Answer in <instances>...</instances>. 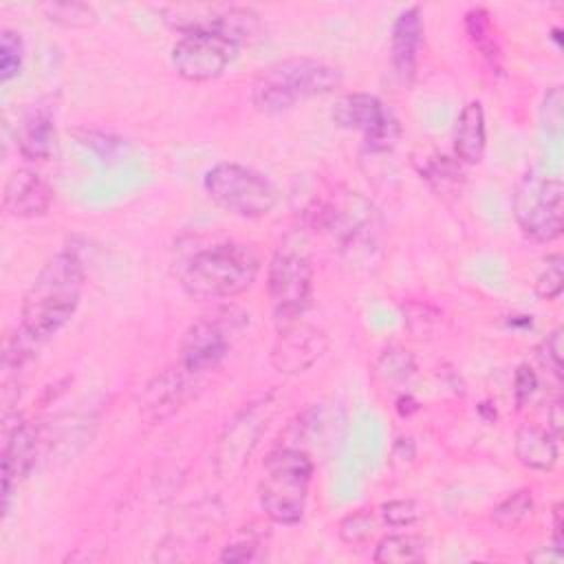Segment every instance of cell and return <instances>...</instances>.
Returning a JSON list of instances; mask_svg holds the SVG:
<instances>
[{"mask_svg":"<svg viewBox=\"0 0 564 564\" xmlns=\"http://www.w3.org/2000/svg\"><path fill=\"white\" fill-rule=\"evenodd\" d=\"M397 410H399L401 416H408L410 412L416 410V401H414L412 397H401V399L397 401Z\"/></svg>","mask_w":564,"mask_h":564,"instance_id":"38","label":"cell"},{"mask_svg":"<svg viewBox=\"0 0 564 564\" xmlns=\"http://www.w3.org/2000/svg\"><path fill=\"white\" fill-rule=\"evenodd\" d=\"M553 40H555L557 46H560V29H553Z\"/></svg>","mask_w":564,"mask_h":564,"instance_id":"39","label":"cell"},{"mask_svg":"<svg viewBox=\"0 0 564 564\" xmlns=\"http://www.w3.org/2000/svg\"><path fill=\"white\" fill-rule=\"evenodd\" d=\"M467 40L478 51V55L487 62L491 70H500V42L491 22V15L482 7H474L465 13L463 20Z\"/></svg>","mask_w":564,"mask_h":564,"instance_id":"22","label":"cell"},{"mask_svg":"<svg viewBox=\"0 0 564 564\" xmlns=\"http://www.w3.org/2000/svg\"><path fill=\"white\" fill-rule=\"evenodd\" d=\"M313 460L297 447H278L264 460L258 498L264 513L280 524H295L304 516Z\"/></svg>","mask_w":564,"mask_h":564,"instance_id":"4","label":"cell"},{"mask_svg":"<svg viewBox=\"0 0 564 564\" xmlns=\"http://www.w3.org/2000/svg\"><path fill=\"white\" fill-rule=\"evenodd\" d=\"M372 372L383 383L405 381L414 372V357L410 350H405L401 346H390L379 355Z\"/></svg>","mask_w":564,"mask_h":564,"instance_id":"25","label":"cell"},{"mask_svg":"<svg viewBox=\"0 0 564 564\" xmlns=\"http://www.w3.org/2000/svg\"><path fill=\"white\" fill-rule=\"evenodd\" d=\"M372 560L377 564H405L425 560V540L419 535H386L379 540Z\"/></svg>","mask_w":564,"mask_h":564,"instance_id":"23","label":"cell"},{"mask_svg":"<svg viewBox=\"0 0 564 564\" xmlns=\"http://www.w3.org/2000/svg\"><path fill=\"white\" fill-rule=\"evenodd\" d=\"M165 22L183 35L214 33L240 46L256 37L260 20L253 9L231 4H178L161 9Z\"/></svg>","mask_w":564,"mask_h":564,"instance_id":"9","label":"cell"},{"mask_svg":"<svg viewBox=\"0 0 564 564\" xmlns=\"http://www.w3.org/2000/svg\"><path fill=\"white\" fill-rule=\"evenodd\" d=\"M337 126L357 130L370 150H388L401 137V128L392 110L370 93L341 95L333 106Z\"/></svg>","mask_w":564,"mask_h":564,"instance_id":"10","label":"cell"},{"mask_svg":"<svg viewBox=\"0 0 564 564\" xmlns=\"http://www.w3.org/2000/svg\"><path fill=\"white\" fill-rule=\"evenodd\" d=\"M341 84V70L322 59L293 57L264 68L251 84V99L262 112H284L328 95Z\"/></svg>","mask_w":564,"mask_h":564,"instance_id":"3","label":"cell"},{"mask_svg":"<svg viewBox=\"0 0 564 564\" xmlns=\"http://www.w3.org/2000/svg\"><path fill=\"white\" fill-rule=\"evenodd\" d=\"M564 544V535H562V509L560 505H555V513H553V546L562 549Z\"/></svg>","mask_w":564,"mask_h":564,"instance_id":"37","label":"cell"},{"mask_svg":"<svg viewBox=\"0 0 564 564\" xmlns=\"http://www.w3.org/2000/svg\"><path fill=\"white\" fill-rule=\"evenodd\" d=\"M423 44V15L419 7L403 9L392 24V68L403 84H410L416 70L419 51Z\"/></svg>","mask_w":564,"mask_h":564,"instance_id":"16","label":"cell"},{"mask_svg":"<svg viewBox=\"0 0 564 564\" xmlns=\"http://www.w3.org/2000/svg\"><path fill=\"white\" fill-rule=\"evenodd\" d=\"M84 289V262L73 251L46 260L24 293L20 326L37 341L55 335L77 311Z\"/></svg>","mask_w":564,"mask_h":564,"instance_id":"1","label":"cell"},{"mask_svg":"<svg viewBox=\"0 0 564 564\" xmlns=\"http://www.w3.org/2000/svg\"><path fill=\"white\" fill-rule=\"evenodd\" d=\"M209 198L242 218L269 214L278 203V192L269 178L240 163H216L203 178Z\"/></svg>","mask_w":564,"mask_h":564,"instance_id":"7","label":"cell"},{"mask_svg":"<svg viewBox=\"0 0 564 564\" xmlns=\"http://www.w3.org/2000/svg\"><path fill=\"white\" fill-rule=\"evenodd\" d=\"M372 529H375L372 516L368 511H355V513H348L339 522V538L346 544H359V542H366L370 538Z\"/></svg>","mask_w":564,"mask_h":564,"instance_id":"29","label":"cell"},{"mask_svg":"<svg viewBox=\"0 0 564 564\" xmlns=\"http://www.w3.org/2000/svg\"><path fill=\"white\" fill-rule=\"evenodd\" d=\"M513 216L524 236L551 242L564 227V185L557 176L527 172L513 192Z\"/></svg>","mask_w":564,"mask_h":564,"instance_id":"8","label":"cell"},{"mask_svg":"<svg viewBox=\"0 0 564 564\" xmlns=\"http://www.w3.org/2000/svg\"><path fill=\"white\" fill-rule=\"evenodd\" d=\"M15 143L24 159L44 161L55 148V123L46 106H31L18 121Z\"/></svg>","mask_w":564,"mask_h":564,"instance_id":"18","label":"cell"},{"mask_svg":"<svg viewBox=\"0 0 564 564\" xmlns=\"http://www.w3.org/2000/svg\"><path fill=\"white\" fill-rule=\"evenodd\" d=\"M269 295L278 326L297 319L311 300L313 262L308 242L300 231L289 234L269 262Z\"/></svg>","mask_w":564,"mask_h":564,"instance_id":"5","label":"cell"},{"mask_svg":"<svg viewBox=\"0 0 564 564\" xmlns=\"http://www.w3.org/2000/svg\"><path fill=\"white\" fill-rule=\"evenodd\" d=\"M328 339L324 330L297 319L278 326V339L271 350V364L284 375L308 370L326 350Z\"/></svg>","mask_w":564,"mask_h":564,"instance_id":"12","label":"cell"},{"mask_svg":"<svg viewBox=\"0 0 564 564\" xmlns=\"http://www.w3.org/2000/svg\"><path fill=\"white\" fill-rule=\"evenodd\" d=\"M260 271L258 253L238 242H223L194 253L181 269V284L194 300H227L247 291Z\"/></svg>","mask_w":564,"mask_h":564,"instance_id":"2","label":"cell"},{"mask_svg":"<svg viewBox=\"0 0 564 564\" xmlns=\"http://www.w3.org/2000/svg\"><path fill=\"white\" fill-rule=\"evenodd\" d=\"M372 218L375 207L359 192L335 194L319 212L322 227L328 229L344 245H350L357 238H361L366 229L372 227Z\"/></svg>","mask_w":564,"mask_h":564,"instance_id":"14","label":"cell"},{"mask_svg":"<svg viewBox=\"0 0 564 564\" xmlns=\"http://www.w3.org/2000/svg\"><path fill=\"white\" fill-rule=\"evenodd\" d=\"M564 289V258L560 253L546 256L544 269L535 278V295L542 300H555Z\"/></svg>","mask_w":564,"mask_h":564,"instance_id":"26","label":"cell"},{"mask_svg":"<svg viewBox=\"0 0 564 564\" xmlns=\"http://www.w3.org/2000/svg\"><path fill=\"white\" fill-rule=\"evenodd\" d=\"M542 115H544V126L551 132L562 130V88L555 86L544 95L542 104Z\"/></svg>","mask_w":564,"mask_h":564,"instance_id":"32","label":"cell"},{"mask_svg":"<svg viewBox=\"0 0 564 564\" xmlns=\"http://www.w3.org/2000/svg\"><path fill=\"white\" fill-rule=\"evenodd\" d=\"M533 509V496L531 489H518L513 494H509L505 500H500L494 511H491V520L498 529H516L518 524H522Z\"/></svg>","mask_w":564,"mask_h":564,"instance_id":"24","label":"cell"},{"mask_svg":"<svg viewBox=\"0 0 564 564\" xmlns=\"http://www.w3.org/2000/svg\"><path fill=\"white\" fill-rule=\"evenodd\" d=\"M44 9L53 22H59L64 26H88L95 22V13L86 4L55 2V4H46Z\"/></svg>","mask_w":564,"mask_h":564,"instance_id":"28","label":"cell"},{"mask_svg":"<svg viewBox=\"0 0 564 564\" xmlns=\"http://www.w3.org/2000/svg\"><path fill=\"white\" fill-rule=\"evenodd\" d=\"M22 40L20 33L4 29L0 35V82H9L20 73L22 66Z\"/></svg>","mask_w":564,"mask_h":564,"instance_id":"27","label":"cell"},{"mask_svg":"<svg viewBox=\"0 0 564 564\" xmlns=\"http://www.w3.org/2000/svg\"><path fill=\"white\" fill-rule=\"evenodd\" d=\"M196 377L198 375L189 372L181 364L152 377L141 392V401H139L141 419L150 425H156L170 419L192 397Z\"/></svg>","mask_w":564,"mask_h":564,"instance_id":"13","label":"cell"},{"mask_svg":"<svg viewBox=\"0 0 564 564\" xmlns=\"http://www.w3.org/2000/svg\"><path fill=\"white\" fill-rule=\"evenodd\" d=\"M253 551H256L253 542L227 544L225 551L220 553V560L223 562H247V560H253Z\"/></svg>","mask_w":564,"mask_h":564,"instance_id":"34","label":"cell"},{"mask_svg":"<svg viewBox=\"0 0 564 564\" xmlns=\"http://www.w3.org/2000/svg\"><path fill=\"white\" fill-rule=\"evenodd\" d=\"M549 421H551V425H549V432L555 436V438H560V432H562V423H564V416H562V401L557 399L553 405H551V412H549Z\"/></svg>","mask_w":564,"mask_h":564,"instance_id":"36","label":"cell"},{"mask_svg":"<svg viewBox=\"0 0 564 564\" xmlns=\"http://www.w3.org/2000/svg\"><path fill=\"white\" fill-rule=\"evenodd\" d=\"M238 46L214 33H189L172 46V66L187 82H209L225 73Z\"/></svg>","mask_w":564,"mask_h":564,"instance_id":"11","label":"cell"},{"mask_svg":"<svg viewBox=\"0 0 564 564\" xmlns=\"http://www.w3.org/2000/svg\"><path fill=\"white\" fill-rule=\"evenodd\" d=\"M513 386H516V403H518V408H522L533 397V392L538 388V377H535V372L527 364H522L516 370Z\"/></svg>","mask_w":564,"mask_h":564,"instance_id":"33","label":"cell"},{"mask_svg":"<svg viewBox=\"0 0 564 564\" xmlns=\"http://www.w3.org/2000/svg\"><path fill=\"white\" fill-rule=\"evenodd\" d=\"M381 513L390 527H410L421 518V509L414 500H390L381 507Z\"/></svg>","mask_w":564,"mask_h":564,"instance_id":"31","label":"cell"},{"mask_svg":"<svg viewBox=\"0 0 564 564\" xmlns=\"http://www.w3.org/2000/svg\"><path fill=\"white\" fill-rule=\"evenodd\" d=\"M485 145H487V132H485L482 106L480 101H469L460 110L454 128L456 156L465 163H478L485 154Z\"/></svg>","mask_w":564,"mask_h":564,"instance_id":"21","label":"cell"},{"mask_svg":"<svg viewBox=\"0 0 564 564\" xmlns=\"http://www.w3.org/2000/svg\"><path fill=\"white\" fill-rule=\"evenodd\" d=\"M516 458L535 471H549L557 463V438L538 427V425H520L513 438Z\"/></svg>","mask_w":564,"mask_h":564,"instance_id":"20","label":"cell"},{"mask_svg":"<svg viewBox=\"0 0 564 564\" xmlns=\"http://www.w3.org/2000/svg\"><path fill=\"white\" fill-rule=\"evenodd\" d=\"M562 328L557 326V328H553L542 341H540V346H538V359H540V364L546 368V370H551L557 379L562 377V348H564V344H562Z\"/></svg>","mask_w":564,"mask_h":564,"instance_id":"30","label":"cell"},{"mask_svg":"<svg viewBox=\"0 0 564 564\" xmlns=\"http://www.w3.org/2000/svg\"><path fill=\"white\" fill-rule=\"evenodd\" d=\"M264 427V416H262V403L245 410L231 427H227V434L220 438V452H218V463L227 467L231 474L251 452L256 445L260 432Z\"/></svg>","mask_w":564,"mask_h":564,"instance_id":"19","label":"cell"},{"mask_svg":"<svg viewBox=\"0 0 564 564\" xmlns=\"http://www.w3.org/2000/svg\"><path fill=\"white\" fill-rule=\"evenodd\" d=\"M53 192L48 183L33 170H15L2 192V209L11 218H37L51 207Z\"/></svg>","mask_w":564,"mask_h":564,"instance_id":"15","label":"cell"},{"mask_svg":"<svg viewBox=\"0 0 564 564\" xmlns=\"http://www.w3.org/2000/svg\"><path fill=\"white\" fill-rule=\"evenodd\" d=\"M247 326L249 313L240 306H218L205 313L187 328L178 364L194 375L216 368Z\"/></svg>","mask_w":564,"mask_h":564,"instance_id":"6","label":"cell"},{"mask_svg":"<svg viewBox=\"0 0 564 564\" xmlns=\"http://www.w3.org/2000/svg\"><path fill=\"white\" fill-rule=\"evenodd\" d=\"M527 560L529 562H538V564H562L564 562V551L562 549H546V546H540V549H535L533 553H529L527 555Z\"/></svg>","mask_w":564,"mask_h":564,"instance_id":"35","label":"cell"},{"mask_svg":"<svg viewBox=\"0 0 564 564\" xmlns=\"http://www.w3.org/2000/svg\"><path fill=\"white\" fill-rule=\"evenodd\" d=\"M35 463V432L29 423H18L2 449V516L9 511L13 487L31 471Z\"/></svg>","mask_w":564,"mask_h":564,"instance_id":"17","label":"cell"}]
</instances>
